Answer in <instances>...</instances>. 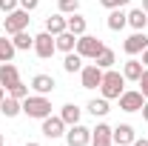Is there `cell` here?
<instances>
[{
    "instance_id": "8d00e7d4",
    "label": "cell",
    "mask_w": 148,
    "mask_h": 146,
    "mask_svg": "<svg viewBox=\"0 0 148 146\" xmlns=\"http://www.w3.org/2000/svg\"><path fill=\"white\" fill-rule=\"evenodd\" d=\"M3 97H6V89H3V86H0V103H3Z\"/></svg>"
},
{
    "instance_id": "e0dca14e",
    "label": "cell",
    "mask_w": 148,
    "mask_h": 146,
    "mask_svg": "<svg viewBox=\"0 0 148 146\" xmlns=\"http://www.w3.org/2000/svg\"><path fill=\"white\" fill-rule=\"evenodd\" d=\"M20 112H23V100L12 97V95H6L3 103H0V115H6V117H17Z\"/></svg>"
},
{
    "instance_id": "836d02e7",
    "label": "cell",
    "mask_w": 148,
    "mask_h": 146,
    "mask_svg": "<svg viewBox=\"0 0 148 146\" xmlns=\"http://www.w3.org/2000/svg\"><path fill=\"white\" fill-rule=\"evenodd\" d=\"M131 146H148V138H134V143Z\"/></svg>"
},
{
    "instance_id": "30bf717a",
    "label": "cell",
    "mask_w": 148,
    "mask_h": 146,
    "mask_svg": "<svg viewBox=\"0 0 148 146\" xmlns=\"http://www.w3.org/2000/svg\"><path fill=\"white\" fill-rule=\"evenodd\" d=\"M46 138H51V140H57V138H66V123H63V117L57 115V117H43V129H40Z\"/></svg>"
},
{
    "instance_id": "ffe728a7",
    "label": "cell",
    "mask_w": 148,
    "mask_h": 146,
    "mask_svg": "<svg viewBox=\"0 0 148 146\" xmlns=\"http://www.w3.org/2000/svg\"><path fill=\"white\" fill-rule=\"evenodd\" d=\"M80 115H83V109H80L77 103H66V106L60 109V117H63V123H66V126L80 123Z\"/></svg>"
},
{
    "instance_id": "7a4b0ae2",
    "label": "cell",
    "mask_w": 148,
    "mask_h": 146,
    "mask_svg": "<svg viewBox=\"0 0 148 146\" xmlns=\"http://www.w3.org/2000/svg\"><path fill=\"white\" fill-rule=\"evenodd\" d=\"M23 115H29V117H34V120L49 117V115H51V100H49V95H29V97L23 100Z\"/></svg>"
},
{
    "instance_id": "484cf974",
    "label": "cell",
    "mask_w": 148,
    "mask_h": 146,
    "mask_svg": "<svg viewBox=\"0 0 148 146\" xmlns=\"http://www.w3.org/2000/svg\"><path fill=\"white\" fill-rule=\"evenodd\" d=\"M14 43L9 40V37H3L0 35V63H12V57H14Z\"/></svg>"
},
{
    "instance_id": "6da1fadb",
    "label": "cell",
    "mask_w": 148,
    "mask_h": 146,
    "mask_svg": "<svg viewBox=\"0 0 148 146\" xmlns=\"http://www.w3.org/2000/svg\"><path fill=\"white\" fill-rule=\"evenodd\" d=\"M123 92H125V77H123V72L106 69V72H103V83H100V95H103L106 100H117Z\"/></svg>"
},
{
    "instance_id": "d4e9b609",
    "label": "cell",
    "mask_w": 148,
    "mask_h": 146,
    "mask_svg": "<svg viewBox=\"0 0 148 146\" xmlns=\"http://www.w3.org/2000/svg\"><path fill=\"white\" fill-rule=\"evenodd\" d=\"M63 69H66L69 74L80 72V69H83V57L77 55V52H66V60H63Z\"/></svg>"
},
{
    "instance_id": "83f0119b",
    "label": "cell",
    "mask_w": 148,
    "mask_h": 146,
    "mask_svg": "<svg viewBox=\"0 0 148 146\" xmlns=\"http://www.w3.org/2000/svg\"><path fill=\"white\" fill-rule=\"evenodd\" d=\"M57 9H60V15H74L80 9V0H60Z\"/></svg>"
},
{
    "instance_id": "44dd1931",
    "label": "cell",
    "mask_w": 148,
    "mask_h": 146,
    "mask_svg": "<svg viewBox=\"0 0 148 146\" xmlns=\"http://www.w3.org/2000/svg\"><path fill=\"white\" fill-rule=\"evenodd\" d=\"M12 43H14V49H17V52H29V49H34V37L29 35L26 29L17 32V35H12Z\"/></svg>"
},
{
    "instance_id": "ba28073f",
    "label": "cell",
    "mask_w": 148,
    "mask_h": 146,
    "mask_svg": "<svg viewBox=\"0 0 148 146\" xmlns=\"http://www.w3.org/2000/svg\"><path fill=\"white\" fill-rule=\"evenodd\" d=\"M66 143H69V146H88V143H91V129L83 126V123L69 126V132H66Z\"/></svg>"
},
{
    "instance_id": "7c38bea8",
    "label": "cell",
    "mask_w": 148,
    "mask_h": 146,
    "mask_svg": "<svg viewBox=\"0 0 148 146\" xmlns=\"http://www.w3.org/2000/svg\"><path fill=\"white\" fill-rule=\"evenodd\" d=\"M111 132H114V129H111L108 123H97V126L91 129V146H114Z\"/></svg>"
},
{
    "instance_id": "e575fe53",
    "label": "cell",
    "mask_w": 148,
    "mask_h": 146,
    "mask_svg": "<svg viewBox=\"0 0 148 146\" xmlns=\"http://www.w3.org/2000/svg\"><path fill=\"white\" fill-rule=\"evenodd\" d=\"M140 112H143V120H148V100L143 103V109H140Z\"/></svg>"
},
{
    "instance_id": "ab89813d",
    "label": "cell",
    "mask_w": 148,
    "mask_h": 146,
    "mask_svg": "<svg viewBox=\"0 0 148 146\" xmlns=\"http://www.w3.org/2000/svg\"><path fill=\"white\" fill-rule=\"evenodd\" d=\"M0 146H6V143H3V135H0Z\"/></svg>"
},
{
    "instance_id": "60d3db41",
    "label": "cell",
    "mask_w": 148,
    "mask_h": 146,
    "mask_svg": "<svg viewBox=\"0 0 148 146\" xmlns=\"http://www.w3.org/2000/svg\"><path fill=\"white\" fill-rule=\"evenodd\" d=\"M0 35H3V23H0Z\"/></svg>"
},
{
    "instance_id": "4dcf8cb0",
    "label": "cell",
    "mask_w": 148,
    "mask_h": 146,
    "mask_svg": "<svg viewBox=\"0 0 148 146\" xmlns=\"http://www.w3.org/2000/svg\"><path fill=\"white\" fill-rule=\"evenodd\" d=\"M17 6H20V0H0V12H6V15L14 12Z\"/></svg>"
},
{
    "instance_id": "cb8c5ba5",
    "label": "cell",
    "mask_w": 148,
    "mask_h": 146,
    "mask_svg": "<svg viewBox=\"0 0 148 146\" xmlns=\"http://www.w3.org/2000/svg\"><path fill=\"white\" fill-rule=\"evenodd\" d=\"M88 112H91L94 117H106V115L111 112V106H108L106 97H94V100H88Z\"/></svg>"
},
{
    "instance_id": "d6986e66",
    "label": "cell",
    "mask_w": 148,
    "mask_h": 146,
    "mask_svg": "<svg viewBox=\"0 0 148 146\" xmlns=\"http://www.w3.org/2000/svg\"><path fill=\"white\" fill-rule=\"evenodd\" d=\"M54 43H57L60 52H74V49H77V35L66 29V32H60V35L54 37Z\"/></svg>"
},
{
    "instance_id": "603a6c76",
    "label": "cell",
    "mask_w": 148,
    "mask_h": 146,
    "mask_svg": "<svg viewBox=\"0 0 148 146\" xmlns=\"http://www.w3.org/2000/svg\"><path fill=\"white\" fill-rule=\"evenodd\" d=\"M94 63H97L103 72H106V69H114V63H117V55H114V49H108V46H106L100 55L94 57Z\"/></svg>"
},
{
    "instance_id": "1f68e13d",
    "label": "cell",
    "mask_w": 148,
    "mask_h": 146,
    "mask_svg": "<svg viewBox=\"0 0 148 146\" xmlns=\"http://www.w3.org/2000/svg\"><path fill=\"white\" fill-rule=\"evenodd\" d=\"M137 86H140V92H143V97H145V100H148V69H145V72H143V77L137 80Z\"/></svg>"
},
{
    "instance_id": "f35d334b",
    "label": "cell",
    "mask_w": 148,
    "mask_h": 146,
    "mask_svg": "<svg viewBox=\"0 0 148 146\" xmlns=\"http://www.w3.org/2000/svg\"><path fill=\"white\" fill-rule=\"evenodd\" d=\"M26 146H40V143H34V140H29V143H26Z\"/></svg>"
},
{
    "instance_id": "5bb4252c",
    "label": "cell",
    "mask_w": 148,
    "mask_h": 146,
    "mask_svg": "<svg viewBox=\"0 0 148 146\" xmlns=\"http://www.w3.org/2000/svg\"><path fill=\"white\" fill-rule=\"evenodd\" d=\"M54 77H51V74H46V72H40V74H34V77H32V89L37 92V95H51V92H54Z\"/></svg>"
},
{
    "instance_id": "d590c367",
    "label": "cell",
    "mask_w": 148,
    "mask_h": 146,
    "mask_svg": "<svg viewBox=\"0 0 148 146\" xmlns=\"http://www.w3.org/2000/svg\"><path fill=\"white\" fill-rule=\"evenodd\" d=\"M143 66L148 69V49H143Z\"/></svg>"
},
{
    "instance_id": "3957f363",
    "label": "cell",
    "mask_w": 148,
    "mask_h": 146,
    "mask_svg": "<svg viewBox=\"0 0 148 146\" xmlns=\"http://www.w3.org/2000/svg\"><path fill=\"white\" fill-rule=\"evenodd\" d=\"M103 49H106V43H103L100 37H94V35H80V37H77V49H74V52H77L80 57L94 60Z\"/></svg>"
},
{
    "instance_id": "5b68a950",
    "label": "cell",
    "mask_w": 148,
    "mask_h": 146,
    "mask_svg": "<svg viewBox=\"0 0 148 146\" xmlns=\"http://www.w3.org/2000/svg\"><path fill=\"white\" fill-rule=\"evenodd\" d=\"M57 52V43H54V35H49V32H40L34 35V55L43 57V60H49V57Z\"/></svg>"
},
{
    "instance_id": "f546056e",
    "label": "cell",
    "mask_w": 148,
    "mask_h": 146,
    "mask_svg": "<svg viewBox=\"0 0 148 146\" xmlns=\"http://www.w3.org/2000/svg\"><path fill=\"white\" fill-rule=\"evenodd\" d=\"M131 0H100V6H103V9H123V6H128Z\"/></svg>"
},
{
    "instance_id": "8992f818",
    "label": "cell",
    "mask_w": 148,
    "mask_h": 146,
    "mask_svg": "<svg viewBox=\"0 0 148 146\" xmlns=\"http://www.w3.org/2000/svg\"><path fill=\"white\" fill-rule=\"evenodd\" d=\"M80 83H83V89H100V83H103V69H100L97 63L83 66V69H80Z\"/></svg>"
},
{
    "instance_id": "4316f807",
    "label": "cell",
    "mask_w": 148,
    "mask_h": 146,
    "mask_svg": "<svg viewBox=\"0 0 148 146\" xmlns=\"http://www.w3.org/2000/svg\"><path fill=\"white\" fill-rule=\"evenodd\" d=\"M66 23H69V32H74L77 37L86 35V17H83V15H77V12H74L71 17H66Z\"/></svg>"
},
{
    "instance_id": "8fae6325",
    "label": "cell",
    "mask_w": 148,
    "mask_h": 146,
    "mask_svg": "<svg viewBox=\"0 0 148 146\" xmlns=\"http://www.w3.org/2000/svg\"><path fill=\"white\" fill-rule=\"evenodd\" d=\"M14 83H20V72L14 63H0V86L9 92Z\"/></svg>"
},
{
    "instance_id": "277c9868",
    "label": "cell",
    "mask_w": 148,
    "mask_h": 146,
    "mask_svg": "<svg viewBox=\"0 0 148 146\" xmlns=\"http://www.w3.org/2000/svg\"><path fill=\"white\" fill-rule=\"evenodd\" d=\"M29 12L26 9H14V12H9L6 15V23H3V29H6V35H17V32H23L26 26H29Z\"/></svg>"
},
{
    "instance_id": "9c48e42d",
    "label": "cell",
    "mask_w": 148,
    "mask_h": 146,
    "mask_svg": "<svg viewBox=\"0 0 148 146\" xmlns=\"http://www.w3.org/2000/svg\"><path fill=\"white\" fill-rule=\"evenodd\" d=\"M143 49H148V35H145V32H134V35L123 43V52H125L128 57L143 55Z\"/></svg>"
},
{
    "instance_id": "ac0fdd59",
    "label": "cell",
    "mask_w": 148,
    "mask_h": 146,
    "mask_svg": "<svg viewBox=\"0 0 148 146\" xmlns=\"http://www.w3.org/2000/svg\"><path fill=\"white\" fill-rule=\"evenodd\" d=\"M128 26L134 29V32H145V26H148V15L143 12V6L128 12Z\"/></svg>"
},
{
    "instance_id": "9a60e30c",
    "label": "cell",
    "mask_w": 148,
    "mask_h": 146,
    "mask_svg": "<svg viewBox=\"0 0 148 146\" xmlns=\"http://www.w3.org/2000/svg\"><path fill=\"white\" fill-rule=\"evenodd\" d=\"M106 26H108L111 32H123V29L128 26V12H123V9H111Z\"/></svg>"
},
{
    "instance_id": "4fadbf2b",
    "label": "cell",
    "mask_w": 148,
    "mask_h": 146,
    "mask_svg": "<svg viewBox=\"0 0 148 146\" xmlns=\"http://www.w3.org/2000/svg\"><path fill=\"white\" fill-rule=\"evenodd\" d=\"M134 126H128V123H120V126H114V132H111V140L117 146H131L134 143Z\"/></svg>"
},
{
    "instance_id": "d6a6232c",
    "label": "cell",
    "mask_w": 148,
    "mask_h": 146,
    "mask_svg": "<svg viewBox=\"0 0 148 146\" xmlns=\"http://www.w3.org/2000/svg\"><path fill=\"white\" fill-rule=\"evenodd\" d=\"M37 6H40V0H20V9H26V12H34Z\"/></svg>"
},
{
    "instance_id": "74e56055",
    "label": "cell",
    "mask_w": 148,
    "mask_h": 146,
    "mask_svg": "<svg viewBox=\"0 0 148 146\" xmlns=\"http://www.w3.org/2000/svg\"><path fill=\"white\" fill-rule=\"evenodd\" d=\"M143 12H145V15H148V0H143Z\"/></svg>"
},
{
    "instance_id": "7402d4cb",
    "label": "cell",
    "mask_w": 148,
    "mask_h": 146,
    "mask_svg": "<svg viewBox=\"0 0 148 146\" xmlns=\"http://www.w3.org/2000/svg\"><path fill=\"white\" fill-rule=\"evenodd\" d=\"M69 29V23H66V17L63 15H51V17H46V32L49 35H60V32H66Z\"/></svg>"
},
{
    "instance_id": "52a82bcc",
    "label": "cell",
    "mask_w": 148,
    "mask_h": 146,
    "mask_svg": "<svg viewBox=\"0 0 148 146\" xmlns=\"http://www.w3.org/2000/svg\"><path fill=\"white\" fill-rule=\"evenodd\" d=\"M117 100H120V109H123V112H140L143 103H145V97H143L140 89H125Z\"/></svg>"
},
{
    "instance_id": "f1b7e54d",
    "label": "cell",
    "mask_w": 148,
    "mask_h": 146,
    "mask_svg": "<svg viewBox=\"0 0 148 146\" xmlns=\"http://www.w3.org/2000/svg\"><path fill=\"white\" fill-rule=\"evenodd\" d=\"M29 89H32V86H26V83H14V86L9 89V95L17 97V100H26V97H29Z\"/></svg>"
},
{
    "instance_id": "2e32d148",
    "label": "cell",
    "mask_w": 148,
    "mask_h": 146,
    "mask_svg": "<svg viewBox=\"0 0 148 146\" xmlns=\"http://www.w3.org/2000/svg\"><path fill=\"white\" fill-rule=\"evenodd\" d=\"M143 72H145V66H143V60H137V57H131V60H125L123 63V77L125 80H140L143 77Z\"/></svg>"
}]
</instances>
